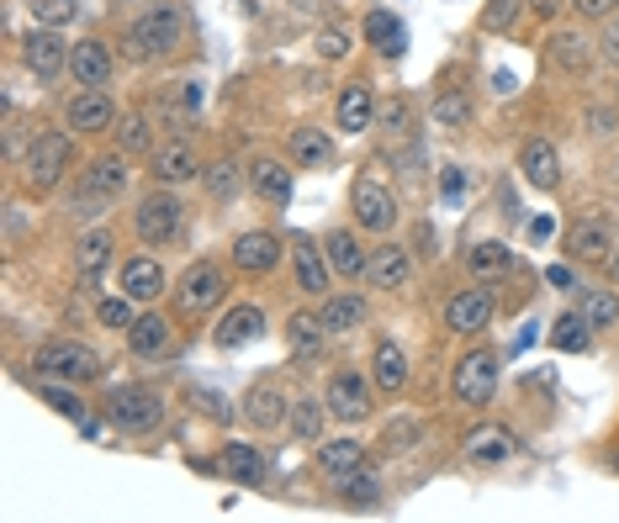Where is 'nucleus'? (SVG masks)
I'll return each instance as SVG.
<instances>
[{"mask_svg": "<svg viewBox=\"0 0 619 523\" xmlns=\"http://www.w3.org/2000/svg\"><path fill=\"white\" fill-rule=\"evenodd\" d=\"M180 33H186V16L175 5H160L127 27V59H165L180 48Z\"/></svg>", "mask_w": 619, "mask_h": 523, "instance_id": "1", "label": "nucleus"}, {"mask_svg": "<svg viewBox=\"0 0 619 523\" xmlns=\"http://www.w3.org/2000/svg\"><path fill=\"white\" fill-rule=\"evenodd\" d=\"M127 191V164L123 154H101L85 164V186L75 196V212H106V202H117Z\"/></svg>", "mask_w": 619, "mask_h": 523, "instance_id": "2", "label": "nucleus"}, {"mask_svg": "<svg viewBox=\"0 0 619 523\" xmlns=\"http://www.w3.org/2000/svg\"><path fill=\"white\" fill-rule=\"evenodd\" d=\"M223 291H228L223 270H217V265H206V259H197V265L180 276V285H175V307H180L186 318H206V312L223 302Z\"/></svg>", "mask_w": 619, "mask_h": 523, "instance_id": "3", "label": "nucleus"}, {"mask_svg": "<svg viewBox=\"0 0 619 523\" xmlns=\"http://www.w3.org/2000/svg\"><path fill=\"white\" fill-rule=\"evenodd\" d=\"M455 403L460 407H488L497 392V355L493 349H471L466 360L455 365Z\"/></svg>", "mask_w": 619, "mask_h": 523, "instance_id": "4", "label": "nucleus"}, {"mask_svg": "<svg viewBox=\"0 0 619 523\" xmlns=\"http://www.w3.org/2000/svg\"><path fill=\"white\" fill-rule=\"evenodd\" d=\"M33 370L48 375V381H96L101 360L85 344H42L38 355H33Z\"/></svg>", "mask_w": 619, "mask_h": 523, "instance_id": "5", "label": "nucleus"}, {"mask_svg": "<svg viewBox=\"0 0 619 523\" xmlns=\"http://www.w3.org/2000/svg\"><path fill=\"white\" fill-rule=\"evenodd\" d=\"M350 206H355V222H361L366 233H387V228L397 222V196H392V186L376 180V175H361V180H355Z\"/></svg>", "mask_w": 619, "mask_h": 523, "instance_id": "6", "label": "nucleus"}, {"mask_svg": "<svg viewBox=\"0 0 619 523\" xmlns=\"http://www.w3.org/2000/svg\"><path fill=\"white\" fill-rule=\"evenodd\" d=\"M64 164H70V138L64 132H38L33 143H27V186L33 191H53L59 186V175H64Z\"/></svg>", "mask_w": 619, "mask_h": 523, "instance_id": "7", "label": "nucleus"}, {"mask_svg": "<svg viewBox=\"0 0 619 523\" xmlns=\"http://www.w3.org/2000/svg\"><path fill=\"white\" fill-rule=\"evenodd\" d=\"M106 418L127 429V434H149L160 418H165V403L154 397V392H143V386H123V392H112L106 397Z\"/></svg>", "mask_w": 619, "mask_h": 523, "instance_id": "8", "label": "nucleus"}, {"mask_svg": "<svg viewBox=\"0 0 619 523\" xmlns=\"http://www.w3.org/2000/svg\"><path fill=\"white\" fill-rule=\"evenodd\" d=\"M329 412L344 418V423H366L371 418V386H366V375H355V370L329 375Z\"/></svg>", "mask_w": 619, "mask_h": 523, "instance_id": "9", "label": "nucleus"}, {"mask_svg": "<svg viewBox=\"0 0 619 523\" xmlns=\"http://www.w3.org/2000/svg\"><path fill=\"white\" fill-rule=\"evenodd\" d=\"M180 233V202L169 191H149L138 206V239L143 243H169Z\"/></svg>", "mask_w": 619, "mask_h": 523, "instance_id": "10", "label": "nucleus"}, {"mask_svg": "<svg viewBox=\"0 0 619 523\" xmlns=\"http://www.w3.org/2000/svg\"><path fill=\"white\" fill-rule=\"evenodd\" d=\"M460 455L477 460V465H503V460L519 455V439H514L503 423H477V429L460 439Z\"/></svg>", "mask_w": 619, "mask_h": 523, "instance_id": "11", "label": "nucleus"}, {"mask_svg": "<svg viewBox=\"0 0 619 523\" xmlns=\"http://www.w3.org/2000/svg\"><path fill=\"white\" fill-rule=\"evenodd\" d=\"M493 318V291H455L445 302V328L451 333H482Z\"/></svg>", "mask_w": 619, "mask_h": 523, "instance_id": "12", "label": "nucleus"}, {"mask_svg": "<svg viewBox=\"0 0 619 523\" xmlns=\"http://www.w3.org/2000/svg\"><path fill=\"white\" fill-rule=\"evenodd\" d=\"M22 64H27L38 80H59V69L70 64V53H64V42H59L53 27H38L33 38L22 42Z\"/></svg>", "mask_w": 619, "mask_h": 523, "instance_id": "13", "label": "nucleus"}, {"mask_svg": "<svg viewBox=\"0 0 619 523\" xmlns=\"http://www.w3.org/2000/svg\"><path fill=\"white\" fill-rule=\"evenodd\" d=\"M291 265H296V285L307 296H329V254L318 248L313 239H291Z\"/></svg>", "mask_w": 619, "mask_h": 523, "instance_id": "14", "label": "nucleus"}, {"mask_svg": "<svg viewBox=\"0 0 619 523\" xmlns=\"http://www.w3.org/2000/svg\"><path fill=\"white\" fill-rule=\"evenodd\" d=\"M366 276H371L376 291H403L413 281V259L403 243H381L371 254V265H366Z\"/></svg>", "mask_w": 619, "mask_h": 523, "instance_id": "15", "label": "nucleus"}, {"mask_svg": "<svg viewBox=\"0 0 619 523\" xmlns=\"http://www.w3.org/2000/svg\"><path fill=\"white\" fill-rule=\"evenodd\" d=\"M64 122H70L75 132H106V127L117 122V106H112L101 90H90V85H85L80 95L64 106Z\"/></svg>", "mask_w": 619, "mask_h": 523, "instance_id": "16", "label": "nucleus"}, {"mask_svg": "<svg viewBox=\"0 0 619 523\" xmlns=\"http://www.w3.org/2000/svg\"><path fill=\"white\" fill-rule=\"evenodd\" d=\"M519 169H525V180H530L535 191H556V186H561V154H556L545 138H530V143L519 149Z\"/></svg>", "mask_w": 619, "mask_h": 523, "instance_id": "17", "label": "nucleus"}, {"mask_svg": "<svg viewBox=\"0 0 619 523\" xmlns=\"http://www.w3.org/2000/svg\"><path fill=\"white\" fill-rule=\"evenodd\" d=\"M366 471V449L355 439H339V444H324L318 449V476L329 486H344L350 476H361Z\"/></svg>", "mask_w": 619, "mask_h": 523, "instance_id": "18", "label": "nucleus"}, {"mask_svg": "<svg viewBox=\"0 0 619 523\" xmlns=\"http://www.w3.org/2000/svg\"><path fill=\"white\" fill-rule=\"evenodd\" d=\"M169 344H175V328L160 312H149V318H138L127 328V349L138 360H160V355H169Z\"/></svg>", "mask_w": 619, "mask_h": 523, "instance_id": "19", "label": "nucleus"}, {"mask_svg": "<svg viewBox=\"0 0 619 523\" xmlns=\"http://www.w3.org/2000/svg\"><path fill=\"white\" fill-rule=\"evenodd\" d=\"M154 180L160 186H186V180H197L202 175V160H197V149L191 143H165L160 154H154Z\"/></svg>", "mask_w": 619, "mask_h": 523, "instance_id": "20", "label": "nucleus"}, {"mask_svg": "<svg viewBox=\"0 0 619 523\" xmlns=\"http://www.w3.org/2000/svg\"><path fill=\"white\" fill-rule=\"evenodd\" d=\"M276 259H281V243L270 239V233H244V239L233 243V265L244 276H270Z\"/></svg>", "mask_w": 619, "mask_h": 523, "instance_id": "21", "label": "nucleus"}, {"mask_svg": "<svg viewBox=\"0 0 619 523\" xmlns=\"http://www.w3.org/2000/svg\"><path fill=\"white\" fill-rule=\"evenodd\" d=\"M609 248H615V228L604 217H588V222H578L567 233V254L572 259H609Z\"/></svg>", "mask_w": 619, "mask_h": 523, "instance_id": "22", "label": "nucleus"}, {"mask_svg": "<svg viewBox=\"0 0 619 523\" xmlns=\"http://www.w3.org/2000/svg\"><path fill=\"white\" fill-rule=\"evenodd\" d=\"M70 75L90 90H101V85L112 80V53L101 48V42H75L70 48Z\"/></svg>", "mask_w": 619, "mask_h": 523, "instance_id": "23", "label": "nucleus"}, {"mask_svg": "<svg viewBox=\"0 0 619 523\" xmlns=\"http://www.w3.org/2000/svg\"><path fill=\"white\" fill-rule=\"evenodd\" d=\"M123 291L132 296V302H154L160 291H165V270L149 259V254H132L123 265Z\"/></svg>", "mask_w": 619, "mask_h": 523, "instance_id": "24", "label": "nucleus"}, {"mask_svg": "<svg viewBox=\"0 0 619 523\" xmlns=\"http://www.w3.org/2000/svg\"><path fill=\"white\" fill-rule=\"evenodd\" d=\"M260 333H265V312H260V307H233V312H228V318L217 322V344H223V349H239V344H254V339H260Z\"/></svg>", "mask_w": 619, "mask_h": 523, "instance_id": "25", "label": "nucleus"}, {"mask_svg": "<svg viewBox=\"0 0 619 523\" xmlns=\"http://www.w3.org/2000/svg\"><path fill=\"white\" fill-rule=\"evenodd\" d=\"M291 164H302V169H329L333 138L318 132V127H296V132H291Z\"/></svg>", "mask_w": 619, "mask_h": 523, "instance_id": "26", "label": "nucleus"}, {"mask_svg": "<svg viewBox=\"0 0 619 523\" xmlns=\"http://www.w3.org/2000/svg\"><path fill=\"white\" fill-rule=\"evenodd\" d=\"M324 339H329L324 318H313V312H291V322H287V344H291V355H296V360H318Z\"/></svg>", "mask_w": 619, "mask_h": 523, "instance_id": "27", "label": "nucleus"}, {"mask_svg": "<svg viewBox=\"0 0 619 523\" xmlns=\"http://www.w3.org/2000/svg\"><path fill=\"white\" fill-rule=\"evenodd\" d=\"M217 465H223V476H228V482H239V486H260V482H265V455H260V449H249V444H228Z\"/></svg>", "mask_w": 619, "mask_h": 523, "instance_id": "28", "label": "nucleus"}, {"mask_svg": "<svg viewBox=\"0 0 619 523\" xmlns=\"http://www.w3.org/2000/svg\"><path fill=\"white\" fill-rule=\"evenodd\" d=\"M249 186H254L265 202H276V206L291 202V169L281 160H254V169H249Z\"/></svg>", "mask_w": 619, "mask_h": 523, "instance_id": "29", "label": "nucleus"}, {"mask_svg": "<svg viewBox=\"0 0 619 523\" xmlns=\"http://www.w3.org/2000/svg\"><path fill=\"white\" fill-rule=\"evenodd\" d=\"M318 318H324V328H329V333H355V328L366 322V296H355V291H339V296H329V302H324V312H318Z\"/></svg>", "mask_w": 619, "mask_h": 523, "instance_id": "30", "label": "nucleus"}, {"mask_svg": "<svg viewBox=\"0 0 619 523\" xmlns=\"http://www.w3.org/2000/svg\"><path fill=\"white\" fill-rule=\"evenodd\" d=\"M371 370H376V386H381V392H403V386H408V355H403L392 339L376 344Z\"/></svg>", "mask_w": 619, "mask_h": 523, "instance_id": "31", "label": "nucleus"}, {"mask_svg": "<svg viewBox=\"0 0 619 523\" xmlns=\"http://www.w3.org/2000/svg\"><path fill=\"white\" fill-rule=\"evenodd\" d=\"M466 265H471V276H477V281H493V276H508V270H514V248H508V243H497V239H488V243H477V248L466 254Z\"/></svg>", "mask_w": 619, "mask_h": 523, "instance_id": "32", "label": "nucleus"}, {"mask_svg": "<svg viewBox=\"0 0 619 523\" xmlns=\"http://www.w3.org/2000/svg\"><path fill=\"white\" fill-rule=\"evenodd\" d=\"M551 59H556L561 69H572V75H588L598 53H593V42L582 38V33H556V38H551Z\"/></svg>", "mask_w": 619, "mask_h": 523, "instance_id": "33", "label": "nucleus"}, {"mask_svg": "<svg viewBox=\"0 0 619 523\" xmlns=\"http://www.w3.org/2000/svg\"><path fill=\"white\" fill-rule=\"evenodd\" d=\"M371 122H376V101H371V90L350 85V90L339 95V132H366Z\"/></svg>", "mask_w": 619, "mask_h": 523, "instance_id": "34", "label": "nucleus"}, {"mask_svg": "<svg viewBox=\"0 0 619 523\" xmlns=\"http://www.w3.org/2000/svg\"><path fill=\"white\" fill-rule=\"evenodd\" d=\"M324 254H329V265L339 270V276H366V265H371L355 233H333V239L324 243Z\"/></svg>", "mask_w": 619, "mask_h": 523, "instance_id": "35", "label": "nucleus"}, {"mask_svg": "<svg viewBox=\"0 0 619 523\" xmlns=\"http://www.w3.org/2000/svg\"><path fill=\"white\" fill-rule=\"evenodd\" d=\"M366 42L381 48L387 59H397V53L408 48V42H403V22H397L392 11H371V16H366Z\"/></svg>", "mask_w": 619, "mask_h": 523, "instance_id": "36", "label": "nucleus"}, {"mask_svg": "<svg viewBox=\"0 0 619 523\" xmlns=\"http://www.w3.org/2000/svg\"><path fill=\"white\" fill-rule=\"evenodd\" d=\"M593 333H598V328L582 318V312H561L556 328H551V344H556V349H567V355H582V349L593 344Z\"/></svg>", "mask_w": 619, "mask_h": 523, "instance_id": "37", "label": "nucleus"}, {"mask_svg": "<svg viewBox=\"0 0 619 523\" xmlns=\"http://www.w3.org/2000/svg\"><path fill=\"white\" fill-rule=\"evenodd\" d=\"M244 412H249V423H254V429H281V418H287V397H281V392H270V386H254V392H249V403H244Z\"/></svg>", "mask_w": 619, "mask_h": 523, "instance_id": "38", "label": "nucleus"}, {"mask_svg": "<svg viewBox=\"0 0 619 523\" xmlns=\"http://www.w3.org/2000/svg\"><path fill=\"white\" fill-rule=\"evenodd\" d=\"M202 180H206V196H217V202H233L239 186H244V175H239V164L233 160H212L202 169Z\"/></svg>", "mask_w": 619, "mask_h": 523, "instance_id": "39", "label": "nucleus"}, {"mask_svg": "<svg viewBox=\"0 0 619 523\" xmlns=\"http://www.w3.org/2000/svg\"><path fill=\"white\" fill-rule=\"evenodd\" d=\"M75 265H80L85 281H96V276L112 265V233H85V239H80V254H75Z\"/></svg>", "mask_w": 619, "mask_h": 523, "instance_id": "40", "label": "nucleus"}, {"mask_svg": "<svg viewBox=\"0 0 619 523\" xmlns=\"http://www.w3.org/2000/svg\"><path fill=\"white\" fill-rule=\"evenodd\" d=\"M582 318L593 322V328H609V322L619 318V302H615V291H588L582 296V307H578Z\"/></svg>", "mask_w": 619, "mask_h": 523, "instance_id": "41", "label": "nucleus"}, {"mask_svg": "<svg viewBox=\"0 0 619 523\" xmlns=\"http://www.w3.org/2000/svg\"><path fill=\"white\" fill-rule=\"evenodd\" d=\"M434 122H440V127H460V122H471V101H466L460 90H440V101H434Z\"/></svg>", "mask_w": 619, "mask_h": 523, "instance_id": "42", "label": "nucleus"}, {"mask_svg": "<svg viewBox=\"0 0 619 523\" xmlns=\"http://www.w3.org/2000/svg\"><path fill=\"white\" fill-rule=\"evenodd\" d=\"M344 497H350V508H376L381 502V482H376L371 471H361V476H350V482L339 486Z\"/></svg>", "mask_w": 619, "mask_h": 523, "instance_id": "43", "label": "nucleus"}, {"mask_svg": "<svg viewBox=\"0 0 619 523\" xmlns=\"http://www.w3.org/2000/svg\"><path fill=\"white\" fill-rule=\"evenodd\" d=\"M27 5H33V16H38L42 27H64L80 11V0H27Z\"/></svg>", "mask_w": 619, "mask_h": 523, "instance_id": "44", "label": "nucleus"}, {"mask_svg": "<svg viewBox=\"0 0 619 523\" xmlns=\"http://www.w3.org/2000/svg\"><path fill=\"white\" fill-rule=\"evenodd\" d=\"M96 318L106 322V328H132V322H138V312H132V296H106V302H101V307H96Z\"/></svg>", "mask_w": 619, "mask_h": 523, "instance_id": "45", "label": "nucleus"}, {"mask_svg": "<svg viewBox=\"0 0 619 523\" xmlns=\"http://www.w3.org/2000/svg\"><path fill=\"white\" fill-rule=\"evenodd\" d=\"M318 429H324V407L318 403L291 407V434H296V439H318Z\"/></svg>", "mask_w": 619, "mask_h": 523, "instance_id": "46", "label": "nucleus"}, {"mask_svg": "<svg viewBox=\"0 0 619 523\" xmlns=\"http://www.w3.org/2000/svg\"><path fill=\"white\" fill-rule=\"evenodd\" d=\"M42 403L53 407V412H64V418H75V423H85V418H90V412H85V403L80 397H75V392H64V386H42L38 392Z\"/></svg>", "mask_w": 619, "mask_h": 523, "instance_id": "47", "label": "nucleus"}, {"mask_svg": "<svg viewBox=\"0 0 619 523\" xmlns=\"http://www.w3.org/2000/svg\"><path fill=\"white\" fill-rule=\"evenodd\" d=\"M514 16H519V0H488V5H482V27H488V33L508 27Z\"/></svg>", "mask_w": 619, "mask_h": 523, "instance_id": "48", "label": "nucleus"}, {"mask_svg": "<svg viewBox=\"0 0 619 523\" xmlns=\"http://www.w3.org/2000/svg\"><path fill=\"white\" fill-rule=\"evenodd\" d=\"M123 149L127 154H143V149H149V122L138 117V112L123 117Z\"/></svg>", "mask_w": 619, "mask_h": 523, "instance_id": "49", "label": "nucleus"}, {"mask_svg": "<svg viewBox=\"0 0 619 523\" xmlns=\"http://www.w3.org/2000/svg\"><path fill=\"white\" fill-rule=\"evenodd\" d=\"M460 191H466V175H460V164H445V169H440V202L455 206V202H460Z\"/></svg>", "mask_w": 619, "mask_h": 523, "instance_id": "50", "label": "nucleus"}, {"mask_svg": "<svg viewBox=\"0 0 619 523\" xmlns=\"http://www.w3.org/2000/svg\"><path fill=\"white\" fill-rule=\"evenodd\" d=\"M318 53H324V59H344V53H350V33H344V27H324V33H318Z\"/></svg>", "mask_w": 619, "mask_h": 523, "instance_id": "51", "label": "nucleus"}, {"mask_svg": "<svg viewBox=\"0 0 619 523\" xmlns=\"http://www.w3.org/2000/svg\"><path fill=\"white\" fill-rule=\"evenodd\" d=\"M376 117H381L387 132H403V127H408V101H381V106H376Z\"/></svg>", "mask_w": 619, "mask_h": 523, "instance_id": "52", "label": "nucleus"}, {"mask_svg": "<svg viewBox=\"0 0 619 523\" xmlns=\"http://www.w3.org/2000/svg\"><path fill=\"white\" fill-rule=\"evenodd\" d=\"M191 403L202 407V412H212V418H217V423H228V403H223V397H217V392H202V386H197V392H191Z\"/></svg>", "mask_w": 619, "mask_h": 523, "instance_id": "53", "label": "nucleus"}, {"mask_svg": "<svg viewBox=\"0 0 619 523\" xmlns=\"http://www.w3.org/2000/svg\"><path fill=\"white\" fill-rule=\"evenodd\" d=\"M572 5H578L582 16H615L619 11V0H572Z\"/></svg>", "mask_w": 619, "mask_h": 523, "instance_id": "54", "label": "nucleus"}, {"mask_svg": "<svg viewBox=\"0 0 619 523\" xmlns=\"http://www.w3.org/2000/svg\"><path fill=\"white\" fill-rule=\"evenodd\" d=\"M545 281L556 285V291H567V285H572V270H567V265H551V270H545Z\"/></svg>", "mask_w": 619, "mask_h": 523, "instance_id": "55", "label": "nucleus"}, {"mask_svg": "<svg viewBox=\"0 0 619 523\" xmlns=\"http://www.w3.org/2000/svg\"><path fill=\"white\" fill-rule=\"evenodd\" d=\"M551 233H556V222H551V217H535V222H530V239H535V243H545Z\"/></svg>", "mask_w": 619, "mask_h": 523, "instance_id": "56", "label": "nucleus"}, {"mask_svg": "<svg viewBox=\"0 0 619 523\" xmlns=\"http://www.w3.org/2000/svg\"><path fill=\"white\" fill-rule=\"evenodd\" d=\"M493 90H497V95H508V90H514V75H508V69H497V75H493Z\"/></svg>", "mask_w": 619, "mask_h": 523, "instance_id": "57", "label": "nucleus"}, {"mask_svg": "<svg viewBox=\"0 0 619 523\" xmlns=\"http://www.w3.org/2000/svg\"><path fill=\"white\" fill-rule=\"evenodd\" d=\"M604 53H609V59H619V27H609V42H604Z\"/></svg>", "mask_w": 619, "mask_h": 523, "instance_id": "58", "label": "nucleus"}, {"mask_svg": "<svg viewBox=\"0 0 619 523\" xmlns=\"http://www.w3.org/2000/svg\"><path fill=\"white\" fill-rule=\"evenodd\" d=\"M609 281L619 285V248H615V254H609Z\"/></svg>", "mask_w": 619, "mask_h": 523, "instance_id": "59", "label": "nucleus"}]
</instances>
